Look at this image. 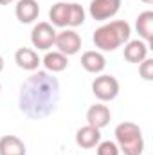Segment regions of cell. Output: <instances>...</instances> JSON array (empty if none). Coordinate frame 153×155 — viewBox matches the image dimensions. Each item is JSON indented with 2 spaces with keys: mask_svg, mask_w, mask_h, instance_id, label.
<instances>
[{
  "mask_svg": "<svg viewBox=\"0 0 153 155\" xmlns=\"http://www.w3.org/2000/svg\"><path fill=\"white\" fill-rule=\"evenodd\" d=\"M110 110H108V107H105L103 103H97V105H92L90 108H88V112H86V121H88V124L90 126H94V128H105L108 123H110Z\"/></svg>",
  "mask_w": 153,
  "mask_h": 155,
  "instance_id": "9",
  "label": "cell"
},
{
  "mask_svg": "<svg viewBox=\"0 0 153 155\" xmlns=\"http://www.w3.org/2000/svg\"><path fill=\"white\" fill-rule=\"evenodd\" d=\"M2 69H4V60H2V56H0V72H2Z\"/></svg>",
  "mask_w": 153,
  "mask_h": 155,
  "instance_id": "21",
  "label": "cell"
},
{
  "mask_svg": "<svg viewBox=\"0 0 153 155\" xmlns=\"http://www.w3.org/2000/svg\"><path fill=\"white\" fill-rule=\"evenodd\" d=\"M137 31L148 43L153 41V11H144L137 18Z\"/></svg>",
  "mask_w": 153,
  "mask_h": 155,
  "instance_id": "16",
  "label": "cell"
},
{
  "mask_svg": "<svg viewBox=\"0 0 153 155\" xmlns=\"http://www.w3.org/2000/svg\"><path fill=\"white\" fill-rule=\"evenodd\" d=\"M11 2H15V0H0V5H7V4H11Z\"/></svg>",
  "mask_w": 153,
  "mask_h": 155,
  "instance_id": "20",
  "label": "cell"
},
{
  "mask_svg": "<svg viewBox=\"0 0 153 155\" xmlns=\"http://www.w3.org/2000/svg\"><path fill=\"white\" fill-rule=\"evenodd\" d=\"M54 45L60 49L58 52H61L65 56H74L81 49V36L72 29H65L61 33H56Z\"/></svg>",
  "mask_w": 153,
  "mask_h": 155,
  "instance_id": "6",
  "label": "cell"
},
{
  "mask_svg": "<svg viewBox=\"0 0 153 155\" xmlns=\"http://www.w3.org/2000/svg\"><path fill=\"white\" fill-rule=\"evenodd\" d=\"M146 56H148V45L144 41L133 40L124 45V58L130 63H141L142 60H146Z\"/></svg>",
  "mask_w": 153,
  "mask_h": 155,
  "instance_id": "12",
  "label": "cell"
},
{
  "mask_svg": "<svg viewBox=\"0 0 153 155\" xmlns=\"http://www.w3.org/2000/svg\"><path fill=\"white\" fill-rule=\"evenodd\" d=\"M15 60H16L18 67L24 69V71H36L38 65H40L38 54H36L33 49H27V47L18 49L16 54H15Z\"/></svg>",
  "mask_w": 153,
  "mask_h": 155,
  "instance_id": "14",
  "label": "cell"
},
{
  "mask_svg": "<svg viewBox=\"0 0 153 155\" xmlns=\"http://www.w3.org/2000/svg\"><path fill=\"white\" fill-rule=\"evenodd\" d=\"M15 13H16V18L22 24H31L38 18L40 5L36 0H18Z\"/></svg>",
  "mask_w": 153,
  "mask_h": 155,
  "instance_id": "10",
  "label": "cell"
},
{
  "mask_svg": "<svg viewBox=\"0 0 153 155\" xmlns=\"http://www.w3.org/2000/svg\"><path fill=\"white\" fill-rule=\"evenodd\" d=\"M97 155H119V148H117V144L112 143V141H103V143H99L97 144Z\"/></svg>",
  "mask_w": 153,
  "mask_h": 155,
  "instance_id": "18",
  "label": "cell"
},
{
  "mask_svg": "<svg viewBox=\"0 0 153 155\" xmlns=\"http://www.w3.org/2000/svg\"><path fill=\"white\" fill-rule=\"evenodd\" d=\"M60 103V83L47 72H34L20 88V110L29 119L49 117Z\"/></svg>",
  "mask_w": 153,
  "mask_h": 155,
  "instance_id": "1",
  "label": "cell"
},
{
  "mask_svg": "<svg viewBox=\"0 0 153 155\" xmlns=\"http://www.w3.org/2000/svg\"><path fill=\"white\" fill-rule=\"evenodd\" d=\"M142 2H146V4H153V0H142Z\"/></svg>",
  "mask_w": 153,
  "mask_h": 155,
  "instance_id": "22",
  "label": "cell"
},
{
  "mask_svg": "<svg viewBox=\"0 0 153 155\" xmlns=\"http://www.w3.org/2000/svg\"><path fill=\"white\" fill-rule=\"evenodd\" d=\"M119 7H121V0H92L88 13L94 20L103 22V20L112 18L119 11Z\"/></svg>",
  "mask_w": 153,
  "mask_h": 155,
  "instance_id": "8",
  "label": "cell"
},
{
  "mask_svg": "<svg viewBox=\"0 0 153 155\" xmlns=\"http://www.w3.org/2000/svg\"><path fill=\"white\" fill-rule=\"evenodd\" d=\"M0 155H25V144L16 135H4L0 139Z\"/></svg>",
  "mask_w": 153,
  "mask_h": 155,
  "instance_id": "15",
  "label": "cell"
},
{
  "mask_svg": "<svg viewBox=\"0 0 153 155\" xmlns=\"http://www.w3.org/2000/svg\"><path fill=\"white\" fill-rule=\"evenodd\" d=\"M115 139H117V148L124 155H141L144 152V139L142 132L137 124L133 123H121L115 128Z\"/></svg>",
  "mask_w": 153,
  "mask_h": 155,
  "instance_id": "3",
  "label": "cell"
},
{
  "mask_svg": "<svg viewBox=\"0 0 153 155\" xmlns=\"http://www.w3.org/2000/svg\"><path fill=\"white\" fill-rule=\"evenodd\" d=\"M81 65L86 72H101L105 67H106V60L101 52L97 51H86L83 56H81Z\"/></svg>",
  "mask_w": 153,
  "mask_h": 155,
  "instance_id": "13",
  "label": "cell"
},
{
  "mask_svg": "<svg viewBox=\"0 0 153 155\" xmlns=\"http://www.w3.org/2000/svg\"><path fill=\"white\" fill-rule=\"evenodd\" d=\"M49 16L56 27H77L85 22V9L79 4L58 2L50 7Z\"/></svg>",
  "mask_w": 153,
  "mask_h": 155,
  "instance_id": "4",
  "label": "cell"
},
{
  "mask_svg": "<svg viewBox=\"0 0 153 155\" xmlns=\"http://www.w3.org/2000/svg\"><path fill=\"white\" fill-rule=\"evenodd\" d=\"M43 65H45V69L50 71V72H61V71L67 69L69 60H67V56L61 54V52H47V54L43 56Z\"/></svg>",
  "mask_w": 153,
  "mask_h": 155,
  "instance_id": "17",
  "label": "cell"
},
{
  "mask_svg": "<svg viewBox=\"0 0 153 155\" xmlns=\"http://www.w3.org/2000/svg\"><path fill=\"white\" fill-rule=\"evenodd\" d=\"M76 143H77V146L86 148V150L97 146L101 143V132H99V128H94L90 124L79 128L76 134Z\"/></svg>",
  "mask_w": 153,
  "mask_h": 155,
  "instance_id": "11",
  "label": "cell"
},
{
  "mask_svg": "<svg viewBox=\"0 0 153 155\" xmlns=\"http://www.w3.org/2000/svg\"><path fill=\"white\" fill-rule=\"evenodd\" d=\"M139 74H141V78H144L146 81H151V79H153V60L146 58V60H142V61H141Z\"/></svg>",
  "mask_w": 153,
  "mask_h": 155,
  "instance_id": "19",
  "label": "cell"
},
{
  "mask_svg": "<svg viewBox=\"0 0 153 155\" xmlns=\"http://www.w3.org/2000/svg\"><path fill=\"white\" fill-rule=\"evenodd\" d=\"M130 35H132L130 24L124 20H115V22L105 24L99 29H96L92 40L96 47L101 51H115L121 45L130 41Z\"/></svg>",
  "mask_w": 153,
  "mask_h": 155,
  "instance_id": "2",
  "label": "cell"
},
{
  "mask_svg": "<svg viewBox=\"0 0 153 155\" xmlns=\"http://www.w3.org/2000/svg\"><path fill=\"white\" fill-rule=\"evenodd\" d=\"M92 92L96 97H99L101 101H112L119 94V83L114 76L110 74H103V76L96 78L92 83Z\"/></svg>",
  "mask_w": 153,
  "mask_h": 155,
  "instance_id": "5",
  "label": "cell"
},
{
  "mask_svg": "<svg viewBox=\"0 0 153 155\" xmlns=\"http://www.w3.org/2000/svg\"><path fill=\"white\" fill-rule=\"evenodd\" d=\"M54 40H56V31L50 24L47 22H40L33 27V33H31V41L33 45L40 49V51H47L54 45Z\"/></svg>",
  "mask_w": 153,
  "mask_h": 155,
  "instance_id": "7",
  "label": "cell"
},
{
  "mask_svg": "<svg viewBox=\"0 0 153 155\" xmlns=\"http://www.w3.org/2000/svg\"><path fill=\"white\" fill-rule=\"evenodd\" d=\"M0 88H2V85H0Z\"/></svg>",
  "mask_w": 153,
  "mask_h": 155,
  "instance_id": "23",
  "label": "cell"
}]
</instances>
